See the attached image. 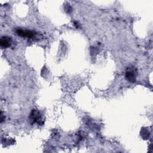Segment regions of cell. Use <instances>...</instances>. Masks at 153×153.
<instances>
[{
    "label": "cell",
    "mask_w": 153,
    "mask_h": 153,
    "mask_svg": "<svg viewBox=\"0 0 153 153\" xmlns=\"http://www.w3.org/2000/svg\"><path fill=\"white\" fill-rule=\"evenodd\" d=\"M29 118L32 124L37 123L39 125L44 124V115L41 111L37 109H32Z\"/></svg>",
    "instance_id": "obj_1"
},
{
    "label": "cell",
    "mask_w": 153,
    "mask_h": 153,
    "mask_svg": "<svg viewBox=\"0 0 153 153\" xmlns=\"http://www.w3.org/2000/svg\"><path fill=\"white\" fill-rule=\"evenodd\" d=\"M137 69L133 65H130L127 67L125 72L126 79L130 82L134 83L136 81Z\"/></svg>",
    "instance_id": "obj_2"
},
{
    "label": "cell",
    "mask_w": 153,
    "mask_h": 153,
    "mask_svg": "<svg viewBox=\"0 0 153 153\" xmlns=\"http://www.w3.org/2000/svg\"><path fill=\"white\" fill-rule=\"evenodd\" d=\"M16 33L20 36L24 37V38H32L34 37L36 35V33L34 31L25 30L20 28H19L16 30Z\"/></svg>",
    "instance_id": "obj_3"
},
{
    "label": "cell",
    "mask_w": 153,
    "mask_h": 153,
    "mask_svg": "<svg viewBox=\"0 0 153 153\" xmlns=\"http://www.w3.org/2000/svg\"><path fill=\"white\" fill-rule=\"evenodd\" d=\"M12 44V39L11 37L7 36H4L1 38L0 45L3 48H7L11 46Z\"/></svg>",
    "instance_id": "obj_4"
}]
</instances>
